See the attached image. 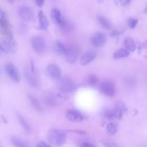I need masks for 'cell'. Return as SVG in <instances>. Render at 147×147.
I'll return each instance as SVG.
<instances>
[{"mask_svg": "<svg viewBox=\"0 0 147 147\" xmlns=\"http://www.w3.org/2000/svg\"><path fill=\"white\" fill-rule=\"evenodd\" d=\"M48 140L52 145L55 146L62 145L66 141V134L61 130L52 129L48 133Z\"/></svg>", "mask_w": 147, "mask_h": 147, "instance_id": "1", "label": "cell"}, {"mask_svg": "<svg viewBox=\"0 0 147 147\" xmlns=\"http://www.w3.org/2000/svg\"><path fill=\"white\" fill-rule=\"evenodd\" d=\"M57 82V88L60 92H71L74 91L76 88L77 85L70 78L67 77H61Z\"/></svg>", "mask_w": 147, "mask_h": 147, "instance_id": "2", "label": "cell"}, {"mask_svg": "<svg viewBox=\"0 0 147 147\" xmlns=\"http://www.w3.org/2000/svg\"><path fill=\"white\" fill-rule=\"evenodd\" d=\"M80 53L79 47L75 44H71L67 46L65 59L69 63H74L78 59Z\"/></svg>", "mask_w": 147, "mask_h": 147, "instance_id": "3", "label": "cell"}, {"mask_svg": "<svg viewBox=\"0 0 147 147\" xmlns=\"http://www.w3.org/2000/svg\"><path fill=\"white\" fill-rule=\"evenodd\" d=\"M5 71L9 77L14 82L18 83L21 79V75L17 67L12 63H7L5 67Z\"/></svg>", "mask_w": 147, "mask_h": 147, "instance_id": "4", "label": "cell"}, {"mask_svg": "<svg viewBox=\"0 0 147 147\" xmlns=\"http://www.w3.org/2000/svg\"><path fill=\"white\" fill-rule=\"evenodd\" d=\"M31 45L34 51L38 54L44 52L46 48V44L43 38L37 36L32 38Z\"/></svg>", "mask_w": 147, "mask_h": 147, "instance_id": "5", "label": "cell"}, {"mask_svg": "<svg viewBox=\"0 0 147 147\" xmlns=\"http://www.w3.org/2000/svg\"><path fill=\"white\" fill-rule=\"evenodd\" d=\"M24 76L29 85L32 87H36L38 85V80L37 73L31 71L30 67H26L24 69Z\"/></svg>", "mask_w": 147, "mask_h": 147, "instance_id": "6", "label": "cell"}, {"mask_svg": "<svg viewBox=\"0 0 147 147\" xmlns=\"http://www.w3.org/2000/svg\"><path fill=\"white\" fill-rule=\"evenodd\" d=\"M19 17L24 21L29 22L34 18V13L30 7L27 6H20L18 10Z\"/></svg>", "mask_w": 147, "mask_h": 147, "instance_id": "7", "label": "cell"}, {"mask_svg": "<svg viewBox=\"0 0 147 147\" xmlns=\"http://www.w3.org/2000/svg\"><path fill=\"white\" fill-rule=\"evenodd\" d=\"M66 118L72 122H81L84 119V115L78 110L75 109H68L65 114Z\"/></svg>", "mask_w": 147, "mask_h": 147, "instance_id": "8", "label": "cell"}, {"mask_svg": "<svg viewBox=\"0 0 147 147\" xmlns=\"http://www.w3.org/2000/svg\"><path fill=\"white\" fill-rule=\"evenodd\" d=\"M47 75L54 79H59L61 76L62 71L60 67L56 64H51L48 65L46 69Z\"/></svg>", "mask_w": 147, "mask_h": 147, "instance_id": "9", "label": "cell"}, {"mask_svg": "<svg viewBox=\"0 0 147 147\" xmlns=\"http://www.w3.org/2000/svg\"><path fill=\"white\" fill-rule=\"evenodd\" d=\"M91 44L95 47H100L105 44L106 41V35L101 32H97L93 34L90 38Z\"/></svg>", "mask_w": 147, "mask_h": 147, "instance_id": "10", "label": "cell"}, {"mask_svg": "<svg viewBox=\"0 0 147 147\" xmlns=\"http://www.w3.org/2000/svg\"><path fill=\"white\" fill-rule=\"evenodd\" d=\"M100 90L103 94L109 96H112L115 94L114 86L110 81L103 82L100 85Z\"/></svg>", "mask_w": 147, "mask_h": 147, "instance_id": "11", "label": "cell"}, {"mask_svg": "<svg viewBox=\"0 0 147 147\" xmlns=\"http://www.w3.org/2000/svg\"><path fill=\"white\" fill-rule=\"evenodd\" d=\"M51 17L53 21L59 25L61 26L65 21V18L63 17L60 10L56 7H54L51 10Z\"/></svg>", "mask_w": 147, "mask_h": 147, "instance_id": "12", "label": "cell"}, {"mask_svg": "<svg viewBox=\"0 0 147 147\" xmlns=\"http://www.w3.org/2000/svg\"><path fill=\"white\" fill-rule=\"evenodd\" d=\"M38 18L39 21L38 29L46 30L49 26V22L47 17L42 10H40L38 13Z\"/></svg>", "mask_w": 147, "mask_h": 147, "instance_id": "13", "label": "cell"}, {"mask_svg": "<svg viewBox=\"0 0 147 147\" xmlns=\"http://www.w3.org/2000/svg\"><path fill=\"white\" fill-rule=\"evenodd\" d=\"M127 111V107L126 105L122 102H118L113 110L114 118L117 119H121L123 113Z\"/></svg>", "mask_w": 147, "mask_h": 147, "instance_id": "14", "label": "cell"}, {"mask_svg": "<svg viewBox=\"0 0 147 147\" xmlns=\"http://www.w3.org/2000/svg\"><path fill=\"white\" fill-rule=\"evenodd\" d=\"M53 51L56 55H65L67 51V46L65 45L61 41L57 40L54 44Z\"/></svg>", "mask_w": 147, "mask_h": 147, "instance_id": "15", "label": "cell"}, {"mask_svg": "<svg viewBox=\"0 0 147 147\" xmlns=\"http://www.w3.org/2000/svg\"><path fill=\"white\" fill-rule=\"evenodd\" d=\"M96 57V53L92 51L86 52L82 56L80 63L82 65H86L93 61Z\"/></svg>", "mask_w": 147, "mask_h": 147, "instance_id": "16", "label": "cell"}, {"mask_svg": "<svg viewBox=\"0 0 147 147\" xmlns=\"http://www.w3.org/2000/svg\"><path fill=\"white\" fill-rule=\"evenodd\" d=\"M44 103L45 105L49 107H55L57 105V100L56 96L52 94H48L44 96Z\"/></svg>", "mask_w": 147, "mask_h": 147, "instance_id": "17", "label": "cell"}, {"mask_svg": "<svg viewBox=\"0 0 147 147\" xmlns=\"http://www.w3.org/2000/svg\"><path fill=\"white\" fill-rule=\"evenodd\" d=\"M27 96L29 99V102L30 103V105H32L33 108L39 113L43 112V109L41 106L40 103H39L38 100L30 94H28Z\"/></svg>", "mask_w": 147, "mask_h": 147, "instance_id": "18", "label": "cell"}, {"mask_svg": "<svg viewBox=\"0 0 147 147\" xmlns=\"http://www.w3.org/2000/svg\"><path fill=\"white\" fill-rule=\"evenodd\" d=\"M12 41L9 42L4 37H0V49L2 52L6 54L10 53V46Z\"/></svg>", "mask_w": 147, "mask_h": 147, "instance_id": "19", "label": "cell"}, {"mask_svg": "<svg viewBox=\"0 0 147 147\" xmlns=\"http://www.w3.org/2000/svg\"><path fill=\"white\" fill-rule=\"evenodd\" d=\"M16 117H17V118L19 123L22 126L23 129L27 133H30V127L29 126L28 122L25 119V118L20 113H17Z\"/></svg>", "mask_w": 147, "mask_h": 147, "instance_id": "20", "label": "cell"}, {"mask_svg": "<svg viewBox=\"0 0 147 147\" xmlns=\"http://www.w3.org/2000/svg\"><path fill=\"white\" fill-rule=\"evenodd\" d=\"M60 28L61 30V31H63V32L68 33H71L74 30L75 28V26L74 24L71 21L68 20H65L63 25L60 26Z\"/></svg>", "mask_w": 147, "mask_h": 147, "instance_id": "21", "label": "cell"}, {"mask_svg": "<svg viewBox=\"0 0 147 147\" xmlns=\"http://www.w3.org/2000/svg\"><path fill=\"white\" fill-rule=\"evenodd\" d=\"M11 142L15 146L17 147H27L29 146L26 141L16 137H13L11 138Z\"/></svg>", "mask_w": 147, "mask_h": 147, "instance_id": "22", "label": "cell"}, {"mask_svg": "<svg viewBox=\"0 0 147 147\" xmlns=\"http://www.w3.org/2000/svg\"><path fill=\"white\" fill-rule=\"evenodd\" d=\"M118 129V126L116 123L114 122H110L107 124L106 126V131L107 133L111 136L115 134Z\"/></svg>", "mask_w": 147, "mask_h": 147, "instance_id": "23", "label": "cell"}, {"mask_svg": "<svg viewBox=\"0 0 147 147\" xmlns=\"http://www.w3.org/2000/svg\"><path fill=\"white\" fill-rule=\"evenodd\" d=\"M124 44L126 48L130 51H134L136 49V45L130 37H126L125 38Z\"/></svg>", "mask_w": 147, "mask_h": 147, "instance_id": "24", "label": "cell"}, {"mask_svg": "<svg viewBox=\"0 0 147 147\" xmlns=\"http://www.w3.org/2000/svg\"><path fill=\"white\" fill-rule=\"evenodd\" d=\"M129 55V52L127 50L125 49H120L116 51L113 55L115 59H119L121 58L127 57Z\"/></svg>", "mask_w": 147, "mask_h": 147, "instance_id": "25", "label": "cell"}, {"mask_svg": "<svg viewBox=\"0 0 147 147\" xmlns=\"http://www.w3.org/2000/svg\"><path fill=\"white\" fill-rule=\"evenodd\" d=\"M98 20L103 28L107 29H109L111 28V23L105 17L102 16H98Z\"/></svg>", "mask_w": 147, "mask_h": 147, "instance_id": "26", "label": "cell"}, {"mask_svg": "<svg viewBox=\"0 0 147 147\" xmlns=\"http://www.w3.org/2000/svg\"><path fill=\"white\" fill-rule=\"evenodd\" d=\"M0 27L1 29H5L10 27L7 17L0 18Z\"/></svg>", "mask_w": 147, "mask_h": 147, "instance_id": "27", "label": "cell"}, {"mask_svg": "<svg viewBox=\"0 0 147 147\" xmlns=\"http://www.w3.org/2000/svg\"><path fill=\"white\" fill-rule=\"evenodd\" d=\"M103 115L105 117V118L108 119H111L114 118V111L113 110H108L106 109L103 112Z\"/></svg>", "mask_w": 147, "mask_h": 147, "instance_id": "28", "label": "cell"}, {"mask_svg": "<svg viewBox=\"0 0 147 147\" xmlns=\"http://www.w3.org/2000/svg\"><path fill=\"white\" fill-rule=\"evenodd\" d=\"M88 82L90 84H95L98 82V78L95 75H91L88 77Z\"/></svg>", "mask_w": 147, "mask_h": 147, "instance_id": "29", "label": "cell"}, {"mask_svg": "<svg viewBox=\"0 0 147 147\" xmlns=\"http://www.w3.org/2000/svg\"><path fill=\"white\" fill-rule=\"evenodd\" d=\"M138 22V20L135 19V18H129L127 21V23H128V25L129 26V27L131 29H133L136 27V26L137 25Z\"/></svg>", "mask_w": 147, "mask_h": 147, "instance_id": "30", "label": "cell"}, {"mask_svg": "<svg viewBox=\"0 0 147 147\" xmlns=\"http://www.w3.org/2000/svg\"><path fill=\"white\" fill-rule=\"evenodd\" d=\"M56 96L60 98V99H63L64 100H68L69 99V96L67 94L66 92H60L59 93H57L56 94Z\"/></svg>", "mask_w": 147, "mask_h": 147, "instance_id": "31", "label": "cell"}, {"mask_svg": "<svg viewBox=\"0 0 147 147\" xmlns=\"http://www.w3.org/2000/svg\"><path fill=\"white\" fill-rule=\"evenodd\" d=\"M131 0H114L115 2L117 4H120L122 6H126L130 3Z\"/></svg>", "mask_w": 147, "mask_h": 147, "instance_id": "32", "label": "cell"}, {"mask_svg": "<svg viewBox=\"0 0 147 147\" xmlns=\"http://www.w3.org/2000/svg\"><path fill=\"white\" fill-rule=\"evenodd\" d=\"M51 145L47 144L46 142L42 141H40L36 145L37 147H51Z\"/></svg>", "mask_w": 147, "mask_h": 147, "instance_id": "33", "label": "cell"}, {"mask_svg": "<svg viewBox=\"0 0 147 147\" xmlns=\"http://www.w3.org/2000/svg\"><path fill=\"white\" fill-rule=\"evenodd\" d=\"M35 2L37 6L39 7H42L45 3V0H35Z\"/></svg>", "mask_w": 147, "mask_h": 147, "instance_id": "34", "label": "cell"}, {"mask_svg": "<svg viewBox=\"0 0 147 147\" xmlns=\"http://www.w3.org/2000/svg\"><path fill=\"white\" fill-rule=\"evenodd\" d=\"M68 131H70V132H74V133H78L79 134H86V132L84 131H83V130H68Z\"/></svg>", "mask_w": 147, "mask_h": 147, "instance_id": "35", "label": "cell"}, {"mask_svg": "<svg viewBox=\"0 0 147 147\" xmlns=\"http://www.w3.org/2000/svg\"><path fill=\"white\" fill-rule=\"evenodd\" d=\"M6 17H7L6 13L1 7H0V18Z\"/></svg>", "mask_w": 147, "mask_h": 147, "instance_id": "36", "label": "cell"}, {"mask_svg": "<svg viewBox=\"0 0 147 147\" xmlns=\"http://www.w3.org/2000/svg\"><path fill=\"white\" fill-rule=\"evenodd\" d=\"M81 146H82V147H94V146H95L94 145H92V144H90V143H89V142H83V143L81 145Z\"/></svg>", "mask_w": 147, "mask_h": 147, "instance_id": "37", "label": "cell"}, {"mask_svg": "<svg viewBox=\"0 0 147 147\" xmlns=\"http://www.w3.org/2000/svg\"><path fill=\"white\" fill-rule=\"evenodd\" d=\"M120 34L119 32L117 31V30H113L111 32V33H110V36L114 37V36H117Z\"/></svg>", "mask_w": 147, "mask_h": 147, "instance_id": "38", "label": "cell"}, {"mask_svg": "<svg viewBox=\"0 0 147 147\" xmlns=\"http://www.w3.org/2000/svg\"><path fill=\"white\" fill-rule=\"evenodd\" d=\"M104 1H105V0H98V3L99 4H102Z\"/></svg>", "mask_w": 147, "mask_h": 147, "instance_id": "39", "label": "cell"}, {"mask_svg": "<svg viewBox=\"0 0 147 147\" xmlns=\"http://www.w3.org/2000/svg\"><path fill=\"white\" fill-rule=\"evenodd\" d=\"M2 119H3V121H4V122H5V123H7V120H6V119L4 117V116H2Z\"/></svg>", "mask_w": 147, "mask_h": 147, "instance_id": "40", "label": "cell"}, {"mask_svg": "<svg viewBox=\"0 0 147 147\" xmlns=\"http://www.w3.org/2000/svg\"><path fill=\"white\" fill-rule=\"evenodd\" d=\"M9 2H10V3H13V2H15V1L16 0H7Z\"/></svg>", "mask_w": 147, "mask_h": 147, "instance_id": "41", "label": "cell"}, {"mask_svg": "<svg viewBox=\"0 0 147 147\" xmlns=\"http://www.w3.org/2000/svg\"><path fill=\"white\" fill-rule=\"evenodd\" d=\"M144 12L147 13V6L146 7V8H145V10H144Z\"/></svg>", "mask_w": 147, "mask_h": 147, "instance_id": "42", "label": "cell"}, {"mask_svg": "<svg viewBox=\"0 0 147 147\" xmlns=\"http://www.w3.org/2000/svg\"><path fill=\"white\" fill-rule=\"evenodd\" d=\"M2 51H1V49H0V55L2 53Z\"/></svg>", "mask_w": 147, "mask_h": 147, "instance_id": "43", "label": "cell"}, {"mask_svg": "<svg viewBox=\"0 0 147 147\" xmlns=\"http://www.w3.org/2000/svg\"><path fill=\"white\" fill-rule=\"evenodd\" d=\"M146 44H147V41H146Z\"/></svg>", "mask_w": 147, "mask_h": 147, "instance_id": "44", "label": "cell"}]
</instances>
